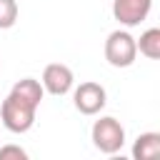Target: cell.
Returning <instances> with one entry per match:
<instances>
[{"mask_svg": "<svg viewBox=\"0 0 160 160\" xmlns=\"http://www.w3.org/2000/svg\"><path fill=\"white\" fill-rule=\"evenodd\" d=\"M35 112H38V108L35 105H30V102H25V100H20L18 95H8L5 100H2V105H0V120H2V125L10 130V132H28L32 125H35Z\"/></svg>", "mask_w": 160, "mask_h": 160, "instance_id": "6da1fadb", "label": "cell"}, {"mask_svg": "<svg viewBox=\"0 0 160 160\" xmlns=\"http://www.w3.org/2000/svg\"><path fill=\"white\" fill-rule=\"evenodd\" d=\"M90 138H92V145H95L100 152L115 155V152L122 150V145H125V128H122L120 120H115L112 115H105V118H100V120L92 122Z\"/></svg>", "mask_w": 160, "mask_h": 160, "instance_id": "7a4b0ae2", "label": "cell"}, {"mask_svg": "<svg viewBox=\"0 0 160 160\" xmlns=\"http://www.w3.org/2000/svg\"><path fill=\"white\" fill-rule=\"evenodd\" d=\"M138 58L135 38L128 30H112L105 40V60L112 68H130Z\"/></svg>", "mask_w": 160, "mask_h": 160, "instance_id": "3957f363", "label": "cell"}, {"mask_svg": "<svg viewBox=\"0 0 160 160\" xmlns=\"http://www.w3.org/2000/svg\"><path fill=\"white\" fill-rule=\"evenodd\" d=\"M72 102H75L78 112H82V115H98L105 108V102H108V92H105V88L100 82L88 80V82H80L75 88Z\"/></svg>", "mask_w": 160, "mask_h": 160, "instance_id": "277c9868", "label": "cell"}, {"mask_svg": "<svg viewBox=\"0 0 160 160\" xmlns=\"http://www.w3.org/2000/svg\"><path fill=\"white\" fill-rule=\"evenodd\" d=\"M40 82H42V90H48L50 95L60 98V95H68V92L72 90L75 75H72V70H70L68 65H62V62H50V65H45Z\"/></svg>", "mask_w": 160, "mask_h": 160, "instance_id": "5b68a950", "label": "cell"}, {"mask_svg": "<svg viewBox=\"0 0 160 160\" xmlns=\"http://www.w3.org/2000/svg\"><path fill=\"white\" fill-rule=\"evenodd\" d=\"M150 8L152 0H112V18L125 28H135L150 15Z\"/></svg>", "mask_w": 160, "mask_h": 160, "instance_id": "8992f818", "label": "cell"}, {"mask_svg": "<svg viewBox=\"0 0 160 160\" xmlns=\"http://www.w3.org/2000/svg\"><path fill=\"white\" fill-rule=\"evenodd\" d=\"M160 155V132H142L132 142V158L135 160H155Z\"/></svg>", "mask_w": 160, "mask_h": 160, "instance_id": "52a82bcc", "label": "cell"}, {"mask_svg": "<svg viewBox=\"0 0 160 160\" xmlns=\"http://www.w3.org/2000/svg\"><path fill=\"white\" fill-rule=\"evenodd\" d=\"M10 92H12V95H18L20 100H25V102L35 105V108H40V100H42V95H45L42 82H40V80H35V78H22V80H18V82L12 85V90H10Z\"/></svg>", "mask_w": 160, "mask_h": 160, "instance_id": "ba28073f", "label": "cell"}, {"mask_svg": "<svg viewBox=\"0 0 160 160\" xmlns=\"http://www.w3.org/2000/svg\"><path fill=\"white\" fill-rule=\"evenodd\" d=\"M135 45L148 60H158L160 58V28H148L140 35V40H135Z\"/></svg>", "mask_w": 160, "mask_h": 160, "instance_id": "9c48e42d", "label": "cell"}, {"mask_svg": "<svg viewBox=\"0 0 160 160\" xmlns=\"http://www.w3.org/2000/svg\"><path fill=\"white\" fill-rule=\"evenodd\" d=\"M18 20V2L15 0H0V30L12 28Z\"/></svg>", "mask_w": 160, "mask_h": 160, "instance_id": "30bf717a", "label": "cell"}, {"mask_svg": "<svg viewBox=\"0 0 160 160\" xmlns=\"http://www.w3.org/2000/svg\"><path fill=\"white\" fill-rule=\"evenodd\" d=\"M8 158L25 160V158H28V152H25L20 145H5V148H0V160H8Z\"/></svg>", "mask_w": 160, "mask_h": 160, "instance_id": "8fae6325", "label": "cell"}]
</instances>
